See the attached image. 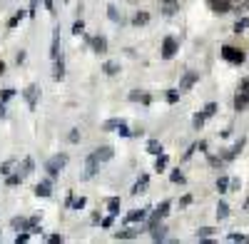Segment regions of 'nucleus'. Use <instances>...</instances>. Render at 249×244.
<instances>
[{"label": "nucleus", "mask_w": 249, "mask_h": 244, "mask_svg": "<svg viewBox=\"0 0 249 244\" xmlns=\"http://www.w3.org/2000/svg\"><path fill=\"white\" fill-rule=\"evenodd\" d=\"M107 209H110V214H120V197L107 199Z\"/></svg>", "instance_id": "nucleus-23"}, {"label": "nucleus", "mask_w": 249, "mask_h": 244, "mask_svg": "<svg viewBox=\"0 0 249 244\" xmlns=\"http://www.w3.org/2000/svg\"><path fill=\"white\" fill-rule=\"evenodd\" d=\"M130 100H132V103L150 105V103H152V95H147V92H130Z\"/></svg>", "instance_id": "nucleus-12"}, {"label": "nucleus", "mask_w": 249, "mask_h": 244, "mask_svg": "<svg viewBox=\"0 0 249 244\" xmlns=\"http://www.w3.org/2000/svg\"><path fill=\"white\" fill-rule=\"evenodd\" d=\"M190 202H192V197H190V194H184V197H182V202H179V205H182V207H187V205H190Z\"/></svg>", "instance_id": "nucleus-50"}, {"label": "nucleus", "mask_w": 249, "mask_h": 244, "mask_svg": "<svg viewBox=\"0 0 249 244\" xmlns=\"http://www.w3.org/2000/svg\"><path fill=\"white\" fill-rule=\"evenodd\" d=\"M202 112H204V117H212V115L217 112V103H207Z\"/></svg>", "instance_id": "nucleus-36"}, {"label": "nucleus", "mask_w": 249, "mask_h": 244, "mask_svg": "<svg viewBox=\"0 0 249 244\" xmlns=\"http://www.w3.org/2000/svg\"><path fill=\"white\" fill-rule=\"evenodd\" d=\"M23 95H25V100H28V107H30V110H35V105H37V95H40V87H37V85H28Z\"/></svg>", "instance_id": "nucleus-8"}, {"label": "nucleus", "mask_w": 249, "mask_h": 244, "mask_svg": "<svg viewBox=\"0 0 249 244\" xmlns=\"http://www.w3.org/2000/svg\"><path fill=\"white\" fill-rule=\"evenodd\" d=\"M147 182H150V177H147V174H142V177L137 179V185L132 187V194H142L144 187H147Z\"/></svg>", "instance_id": "nucleus-18"}, {"label": "nucleus", "mask_w": 249, "mask_h": 244, "mask_svg": "<svg viewBox=\"0 0 249 244\" xmlns=\"http://www.w3.org/2000/svg\"><path fill=\"white\" fill-rule=\"evenodd\" d=\"M142 219H147V209H132V212L127 214L130 225H135V222H142Z\"/></svg>", "instance_id": "nucleus-16"}, {"label": "nucleus", "mask_w": 249, "mask_h": 244, "mask_svg": "<svg viewBox=\"0 0 249 244\" xmlns=\"http://www.w3.org/2000/svg\"><path fill=\"white\" fill-rule=\"evenodd\" d=\"M50 242H53V244H57V242H62V237H60V234H53V237H50Z\"/></svg>", "instance_id": "nucleus-52"}, {"label": "nucleus", "mask_w": 249, "mask_h": 244, "mask_svg": "<svg viewBox=\"0 0 249 244\" xmlns=\"http://www.w3.org/2000/svg\"><path fill=\"white\" fill-rule=\"evenodd\" d=\"M53 77L57 80V83H60L62 77H65V63H62V57H57V60H55V70H53Z\"/></svg>", "instance_id": "nucleus-17"}, {"label": "nucleus", "mask_w": 249, "mask_h": 244, "mask_svg": "<svg viewBox=\"0 0 249 244\" xmlns=\"http://www.w3.org/2000/svg\"><path fill=\"white\" fill-rule=\"evenodd\" d=\"M68 207H72V209H82L85 207V197H68Z\"/></svg>", "instance_id": "nucleus-21"}, {"label": "nucleus", "mask_w": 249, "mask_h": 244, "mask_svg": "<svg viewBox=\"0 0 249 244\" xmlns=\"http://www.w3.org/2000/svg\"><path fill=\"white\" fill-rule=\"evenodd\" d=\"M65 165H68V155H55L53 159H48L45 172H48L50 177H57L62 170H65Z\"/></svg>", "instance_id": "nucleus-3"}, {"label": "nucleus", "mask_w": 249, "mask_h": 244, "mask_svg": "<svg viewBox=\"0 0 249 244\" xmlns=\"http://www.w3.org/2000/svg\"><path fill=\"white\" fill-rule=\"evenodd\" d=\"M20 179H23V174L18 172V174H8L5 182H8V187H15V185H20Z\"/></svg>", "instance_id": "nucleus-33"}, {"label": "nucleus", "mask_w": 249, "mask_h": 244, "mask_svg": "<svg viewBox=\"0 0 249 244\" xmlns=\"http://www.w3.org/2000/svg\"><path fill=\"white\" fill-rule=\"evenodd\" d=\"M20 63H25V50H20V52H18V65H20Z\"/></svg>", "instance_id": "nucleus-51"}, {"label": "nucleus", "mask_w": 249, "mask_h": 244, "mask_svg": "<svg viewBox=\"0 0 249 244\" xmlns=\"http://www.w3.org/2000/svg\"><path fill=\"white\" fill-rule=\"evenodd\" d=\"M10 167H13V159L3 162V165H0V174H8V172H10Z\"/></svg>", "instance_id": "nucleus-44"}, {"label": "nucleus", "mask_w": 249, "mask_h": 244, "mask_svg": "<svg viewBox=\"0 0 249 244\" xmlns=\"http://www.w3.org/2000/svg\"><path fill=\"white\" fill-rule=\"evenodd\" d=\"M35 194H37V197H50V194H53V182H50V179L40 182V185L35 187Z\"/></svg>", "instance_id": "nucleus-10"}, {"label": "nucleus", "mask_w": 249, "mask_h": 244, "mask_svg": "<svg viewBox=\"0 0 249 244\" xmlns=\"http://www.w3.org/2000/svg\"><path fill=\"white\" fill-rule=\"evenodd\" d=\"M222 57L227 60V63H232V65H242L244 60H247L244 50H239V48H232V45H224V48H222Z\"/></svg>", "instance_id": "nucleus-2"}, {"label": "nucleus", "mask_w": 249, "mask_h": 244, "mask_svg": "<svg viewBox=\"0 0 249 244\" xmlns=\"http://www.w3.org/2000/svg\"><path fill=\"white\" fill-rule=\"evenodd\" d=\"M179 95H182L179 90H167V95H164V97H167V103H170V105H175L177 100H179Z\"/></svg>", "instance_id": "nucleus-31"}, {"label": "nucleus", "mask_w": 249, "mask_h": 244, "mask_svg": "<svg viewBox=\"0 0 249 244\" xmlns=\"http://www.w3.org/2000/svg\"><path fill=\"white\" fill-rule=\"evenodd\" d=\"M120 125H124V120H107L102 130H120Z\"/></svg>", "instance_id": "nucleus-26"}, {"label": "nucleus", "mask_w": 249, "mask_h": 244, "mask_svg": "<svg viewBox=\"0 0 249 244\" xmlns=\"http://www.w3.org/2000/svg\"><path fill=\"white\" fill-rule=\"evenodd\" d=\"M45 8H48V10H50V13H53V10H55V8H53V0H45Z\"/></svg>", "instance_id": "nucleus-54"}, {"label": "nucleus", "mask_w": 249, "mask_h": 244, "mask_svg": "<svg viewBox=\"0 0 249 244\" xmlns=\"http://www.w3.org/2000/svg\"><path fill=\"white\" fill-rule=\"evenodd\" d=\"M249 28V17H242V20H237V23H234V33L239 35L242 30H247Z\"/></svg>", "instance_id": "nucleus-29"}, {"label": "nucleus", "mask_w": 249, "mask_h": 244, "mask_svg": "<svg viewBox=\"0 0 249 244\" xmlns=\"http://www.w3.org/2000/svg\"><path fill=\"white\" fill-rule=\"evenodd\" d=\"M214 232H217L214 227H202V229L197 232V239H202V242H204V239H210V237H212Z\"/></svg>", "instance_id": "nucleus-25"}, {"label": "nucleus", "mask_w": 249, "mask_h": 244, "mask_svg": "<svg viewBox=\"0 0 249 244\" xmlns=\"http://www.w3.org/2000/svg\"><path fill=\"white\" fill-rule=\"evenodd\" d=\"M175 10H177V3H167V5H164V15H175Z\"/></svg>", "instance_id": "nucleus-45"}, {"label": "nucleus", "mask_w": 249, "mask_h": 244, "mask_svg": "<svg viewBox=\"0 0 249 244\" xmlns=\"http://www.w3.org/2000/svg\"><path fill=\"white\" fill-rule=\"evenodd\" d=\"M102 72H105L107 77H112V75H117L120 72V63H115V60H107L105 65H102Z\"/></svg>", "instance_id": "nucleus-15"}, {"label": "nucleus", "mask_w": 249, "mask_h": 244, "mask_svg": "<svg viewBox=\"0 0 249 244\" xmlns=\"http://www.w3.org/2000/svg\"><path fill=\"white\" fill-rule=\"evenodd\" d=\"M164 3H177V0H164Z\"/></svg>", "instance_id": "nucleus-56"}, {"label": "nucleus", "mask_w": 249, "mask_h": 244, "mask_svg": "<svg viewBox=\"0 0 249 244\" xmlns=\"http://www.w3.org/2000/svg\"><path fill=\"white\" fill-rule=\"evenodd\" d=\"M170 207H172V202H170V199H164V202H162V205L157 207V212H160L162 217H167V212H170Z\"/></svg>", "instance_id": "nucleus-34"}, {"label": "nucleus", "mask_w": 249, "mask_h": 244, "mask_svg": "<svg viewBox=\"0 0 249 244\" xmlns=\"http://www.w3.org/2000/svg\"><path fill=\"white\" fill-rule=\"evenodd\" d=\"M170 179L175 182V185H177V182H179V185H182V182H184V174H182V172L177 170V172H172V174H170Z\"/></svg>", "instance_id": "nucleus-43"}, {"label": "nucleus", "mask_w": 249, "mask_h": 244, "mask_svg": "<svg viewBox=\"0 0 249 244\" xmlns=\"http://www.w3.org/2000/svg\"><path fill=\"white\" fill-rule=\"evenodd\" d=\"M197 83H199V72H195V70L184 72V75H182V80H179V92H187L190 87H195Z\"/></svg>", "instance_id": "nucleus-5"}, {"label": "nucleus", "mask_w": 249, "mask_h": 244, "mask_svg": "<svg viewBox=\"0 0 249 244\" xmlns=\"http://www.w3.org/2000/svg\"><path fill=\"white\" fill-rule=\"evenodd\" d=\"M230 239H232V242H242L244 237H242V234H230Z\"/></svg>", "instance_id": "nucleus-53"}, {"label": "nucleus", "mask_w": 249, "mask_h": 244, "mask_svg": "<svg viewBox=\"0 0 249 244\" xmlns=\"http://www.w3.org/2000/svg\"><path fill=\"white\" fill-rule=\"evenodd\" d=\"M97 165H100V159L95 157V152L85 159V172H82V179H92L97 174Z\"/></svg>", "instance_id": "nucleus-6"}, {"label": "nucleus", "mask_w": 249, "mask_h": 244, "mask_svg": "<svg viewBox=\"0 0 249 244\" xmlns=\"http://www.w3.org/2000/svg\"><path fill=\"white\" fill-rule=\"evenodd\" d=\"M13 95H15V90H10V87H8V90H3V95H0V100H3V103H8V100H10Z\"/></svg>", "instance_id": "nucleus-46"}, {"label": "nucleus", "mask_w": 249, "mask_h": 244, "mask_svg": "<svg viewBox=\"0 0 249 244\" xmlns=\"http://www.w3.org/2000/svg\"><path fill=\"white\" fill-rule=\"evenodd\" d=\"M107 15H110L112 23H120V15H117V8L115 5H107Z\"/></svg>", "instance_id": "nucleus-39"}, {"label": "nucleus", "mask_w": 249, "mask_h": 244, "mask_svg": "<svg viewBox=\"0 0 249 244\" xmlns=\"http://www.w3.org/2000/svg\"><path fill=\"white\" fill-rule=\"evenodd\" d=\"M82 30H85V23H82V20H75V23H72V33L80 35Z\"/></svg>", "instance_id": "nucleus-40"}, {"label": "nucleus", "mask_w": 249, "mask_h": 244, "mask_svg": "<svg viewBox=\"0 0 249 244\" xmlns=\"http://www.w3.org/2000/svg\"><path fill=\"white\" fill-rule=\"evenodd\" d=\"M247 107H249V77L242 80L239 90H237V95H234V110L242 112V110H247Z\"/></svg>", "instance_id": "nucleus-1"}, {"label": "nucleus", "mask_w": 249, "mask_h": 244, "mask_svg": "<svg viewBox=\"0 0 249 244\" xmlns=\"http://www.w3.org/2000/svg\"><path fill=\"white\" fill-rule=\"evenodd\" d=\"M137 237V229H132V227H127V229H120V232H115V239H135Z\"/></svg>", "instance_id": "nucleus-19"}, {"label": "nucleus", "mask_w": 249, "mask_h": 244, "mask_svg": "<svg viewBox=\"0 0 249 244\" xmlns=\"http://www.w3.org/2000/svg\"><path fill=\"white\" fill-rule=\"evenodd\" d=\"M5 115H8V112H5V103L0 100V120H5Z\"/></svg>", "instance_id": "nucleus-49"}, {"label": "nucleus", "mask_w": 249, "mask_h": 244, "mask_svg": "<svg viewBox=\"0 0 249 244\" xmlns=\"http://www.w3.org/2000/svg\"><path fill=\"white\" fill-rule=\"evenodd\" d=\"M217 217H219V219H227V217H230V207H227L224 202H219V205H217Z\"/></svg>", "instance_id": "nucleus-28"}, {"label": "nucleus", "mask_w": 249, "mask_h": 244, "mask_svg": "<svg viewBox=\"0 0 249 244\" xmlns=\"http://www.w3.org/2000/svg\"><path fill=\"white\" fill-rule=\"evenodd\" d=\"M175 55H177V40L170 35L162 40V60H172Z\"/></svg>", "instance_id": "nucleus-4"}, {"label": "nucleus", "mask_w": 249, "mask_h": 244, "mask_svg": "<svg viewBox=\"0 0 249 244\" xmlns=\"http://www.w3.org/2000/svg\"><path fill=\"white\" fill-rule=\"evenodd\" d=\"M242 147H244V139H239L237 142V145L234 147H230V150H227V155H224V159H234L239 152H242Z\"/></svg>", "instance_id": "nucleus-20"}, {"label": "nucleus", "mask_w": 249, "mask_h": 244, "mask_svg": "<svg viewBox=\"0 0 249 244\" xmlns=\"http://www.w3.org/2000/svg\"><path fill=\"white\" fill-rule=\"evenodd\" d=\"M10 225L15 227V229H28V219H20V217H15Z\"/></svg>", "instance_id": "nucleus-35"}, {"label": "nucleus", "mask_w": 249, "mask_h": 244, "mask_svg": "<svg viewBox=\"0 0 249 244\" xmlns=\"http://www.w3.org/2000/svg\"><path fill=\"white\" fill-rule=\"evenodd\" d=\"M207 5H210V10H212V13L224 15V13H230V8H232V0H207Z\"/></svg>", "instance_id": "nucleus-7"}, {"label": "nucleus", "mask_w": 249, "mask_h": 244, "mask_svg": "<svg viewBox=\"0 0 249 244\" xmlns=\"http://www.w3.org/2000/svg\"><path fill=\"white\" fill-rule=\"evenodd\" d=\"M147 23H150V13L137 10V13L132 15V25H135V28H140V25H147Z\"/></svg>", "instance_id": "nucleus-11"}, {"label": "nucleus", "mask_w": 249, "mask_h": 244, "mask_svg": "<svg viewBox=\"0 0 249 244\" xmlns=\"http://www.w3.org/2000/svg\"><path fill=\"white\" fill-rule=\"evenodd\" d=\"M95 157H97L100 162H110V159L115 157V150H112L110 145H102V147L95 150Z\"/></svg>", "instance_id": "nucleus-9"}, {"label": "nucleus", "mask_w": 249, "mask_h": 244, "mask_svg": "<svg viewBox=\"0 0 249 244\" xmlns=\"http://www.w3.org/2000/svg\"><path fill=\"white\" fill-rule=\"evenodd\" d=\"M204 120H207V117H204V112H197V115H195V120H192V125H195L197 130H202V125H204Z\"/></svg>", "instance_id": "nucleus-37"}, {"label": "nucleus", "mask_w": 249, "mask_h": 244, "mask_svg": "<svg viewBox=\"0 0 249 244\" xmlns=\"http://www.w3.org/2000/svg\"><path fill=\"white\" fill-rule=\"evenodd\" d=\"M23 17H25V13H23V10H18V13H15V15H13L10 20H8V28H15V25H18V23H20V20H23Z\"/></svg>", "instance_id": "nucleus-30"}, {"label": "nucleus", "mask_w": 249, "mask_h": 244, "mask_svg": "<svg viewBox=\"0 0 249 244\" xmlns=\"http://www.w3.org/2000/svg\"><path fill=\"white\" fill-rule=\"evenodd\" d=\"M227 187H230V179L219 177V179H217V190H219V192H227Z\"/></svg>", "instance_id": "nucleus-38"}, {"label": "nucleus", "mask_w": 249, "mask_h": 244, "mask_svg": "<svg viewBox=\"0 0 249 244\" xmlns=\"http://www.w3.org/2000/svg\"><path fill=\"white\" fill-rule=\"evenodd\" d=\"M50 57H53V60H57V57H60V30H55V35H53V45H50Z\"/></svg>", "instance_id": "nucleus-13"}, {"label": "nucleus", "mask_w": 249, "mask_h": 244, "mask_svg": "<svg viewBox=\"0 0 249 244\" xmlns=\"http://www.w3.org/2000/svg\"><path fill=\"white\" fill-rule=\"evenodd\" d=\"M28 239H30V232L23 229V234H18V237H15V244H25Z\"/></svg>", "instance_id": "nucleus-41"}, {"label": "nucleus", "mask_w": 249, "mask_h": 244, "mask_svg": "<svg viewBox=\"0 0 249 244\" xmlns=\"http://www.w3.org/2000/svg\"><path fill=\"white\" fill-rule=\"evenodd\" d=\"M164 232H167L164 227H155V229H152V239H155V242H164V237H167Z\"/></svg>", "instance_id": "nucleus-27"}, {"label": "nucleus", "mask_w": 249, "mask_h": 244, "mask_svg": "<svg viewBox=\"0 0 249 244\" xmlns=\"http://www.w3.org/2000/svg\"><path fill=\"white\" fill-rule=\"evenodd\" d=\"M0 75H5V63L0 60Z\"/></svg>", "instance_id": "nucleus-55"}, {"label": "nucleus", "mask_w": 249, "mask_h": 244, "mask_svg": "<svg viewBox=\"0 0 249 244\" xmlns=\"http://www.w3.org/2000/svg\"><path fill=\"white\" fill-rule=\"evenodd\" d=\"M92 50H95V52H107V40L102 37V35L92 37Z\"/></svg>", "instance_id": "nucleus-14"}, {"label": "nucleus", "mask_w": 249, "mask_h": 244, "mask_svg": "<svg viewBox=\"0 0 249 244\" xmlns=\"http://www.w3.org/2000/svg\"><path fill=\"white\" fill-rule=\"evenodd\" d=\"M35 10H37V0H30V13H28V15L35 17Z\"/></svg>", "instance_id": "nucleus-47"}, {"label": "nucleus", "mask_w": 249, "mask_h": 244, "mask_svg": "<svg viewBox=\"0 0 249 244\" xmlns=\"http://www.w3.org/2000/svg\"><path fill=\"white\" fill-rule=\"evenodd\" d=\"M164 167H167V155L162 152V155H157V159H155V170H157V172H162Z\"/></svg>", "instance_id": "nucleus-24"}, {"label": "nucleus", "mask_w": 249, "mask_h": 244, "mask_svg": "<svg viewBox=\"0 0 249 244\" xmlns=\"http://www.w3.org/2000/svg\"><path fill=\"white\" fill-rule=\"evenodd\" d=\"M30 172H33V159H30V157H25V159H23V172H20V174L28 177Z\"/></svg>", "instance_id": "nucleus-32"}, {"label": "nucleus", "mask_w": 249, "mask_h": 244, "mask_svg": "<svg viewBox=\"0 0 249 244\" xmlns=\"http://www.w3.org/2000/svg\"><path fill=\"white\" fill-rule=\"evenodd\" d=\"M112 217H115V214H112ZM112 217H105V219H102V227H105V229L112 227Z\"/></svg>", "instance_id": "nucleus-48"}, {"label": "nucleus", "mask_w": 249, "mask_h": 244, "mask_svg": "<svg viewBox=\"0 0 249 244\" xmlns=\"http://www.w3.org/2000/svg\"><path fill=\"white\" fill-rule=\"evenodd\" d=\"M68 139L72 142V145H77V142H80V130H70V135H68Z\"/></svg>", "instance_id": "nucleus-42"}, {"label": "nucleus", "mask_w": 249, "mask_h": 244, "mask_svg": "<svg viewBox=\"0 0 249 244\" xmlns=\"http://www.w3.org/2000/svg\"><path fill=\"white\" fill-rule=\"evenodd\" d=\"M147 152H150V155H155V157H157V155H162V145H160V139H150V142H147Z\"/></svg>", "instance_id": "nucleus-22"}]
</instances>
